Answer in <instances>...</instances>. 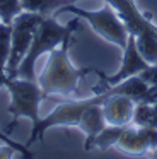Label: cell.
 <instances>
[{
  "mask_svg": "<svg viewBox=\"0 0 157 159\" xmlns=\"http://www.w3.org/2000/svg\"><path fill=\"white\" fill-rule=\"evenodd\" d=\"M72 43H74V34L67 36L56 48L51 50L46 67L38 77V84L41 86L46 98L50 94H61V96L74 94L77 91L78 80L96 70L92 67L75 69L72 65L70 58H68V50H70Z\"/></svg>",
  "mask_w": 157,
  "mask_h": 159,
  "instance_id": "obj_1",
  "label": "cell"
},
{
  "mask_svg": "<svg viewBox=\"0 0 157 159\" xmlns=\"http://www.w3.org/2000/svg\"><path fill=\"white\" fill-rule=\"evenodd\" d=\"M78 29V19H72L67 26L58 24L56 17L48 16L43 17L41 22L38 24L36 31H34L33 41L27 50L26 57L22 58L19 69H17V77L20 79H29V80H38L36 75V62L43 53H50L55 50L67 36L74 34Z\"/></svg>",
  "mask_w": 157,
  "mask_h": 159,
  "instance_id": "obj_2",
  "label": "cell"
},
{
  "mask_svg": "<svg viewBox=\"0 0 157 159\" xmlns=\"http://www.w3.org/2000/svg\"><path fill=\"white\" fill-rule=\"evenodd\" d=\"M7 91L12 96V101H10L9 111L12 115V125H10V130L16 127L17 120L20 116H26L33 121V127L38 125L41 121L39 118V104L43 99H46V94L43 93L41 86L38 84V80H29V79H20V77H16V79L7 80L5 84Z\"/></svg>",
  "mask_w": 157,
  "mask_h": 159,
  "instance_id": "obj_3",
  "label": "cell"
},
{
  "mask_svg": "<svg viewBox=\"0 0 157 159\" xmlns=\"http://www.w3.org/2000/svg\"><path fill=\"white\" fill-rule=\"evenodd\" d=\"M60 12H72V14H77L78 17L85 19V21L92 26V29H94L99 36H102L106 41L119 46L121 50L126 46L128 29H126L125 22L119 19L118 12H116L108 2H104V5H102L99 11H85V9L75 7L74 4H70V5L61 7Z\"/></svg>",
  "mask_w": 157,
  "mask_h": 159,
  "instance_id": "obj_4",
  "label": "cell"
},
{
  "mask_svg": "<svg viewBox=\"0 0 157 159\" xmlns=\"http://www.w3.org/2000/svg\"><path fill=\"white\" fill-rule=\"evenodd\" d=\"M43 16L36 14V12H26L22 11L19 16H16L12 21V45H10V57L5 67V74L10 79L17 77V69H19L22 58L26 57L27 50L33 41L34 31H36L38 24L41 22Z\"/></svg>",
  "mask_w": 157,
  "mask_h": 159,
  "instance_id": "obj_5",
  "label": "cell"
},
{
  "mask_svg": "<svg viewBox=\"0 0 157 159\" xmlns=\"http://www.w3.org/2000/svg\"><path fill=\"white\" fill-rule=\"evenodd\" d=\"M104 94H94L91 98H85V99H78V101H67V103H61L51 111L48 116L41 118V121L38 125H34L33 130H31V137L27 140V147L31 144H34L36 140H43L44 132L51 127H78V121H80L82 113L85 111V108L89 104H92L94 101L101 99Z\"/></svg>",
  "mask_w": 157,
  "mask_h": 159,
  "instance_id": "obj_6",
  "label": "cell"
},
{
  "mask_svg": "<svg viewBox=\"0 0 157 159\" xmlns=\"http://www.w3.org/2000/svg\"><path fill=\"white\" fill-rule=\"evenodd\" d=\"M150 63H147L143 60V57L140 55L138 48H137V38L133 34H128V39H126V46L123 48V60L121 65H119L118 72L114 75H106V74L99 72V70H94V74L102 80V86L97 87H108V86H114V84L121 82L125 79H130L133 75H138L142 70H145Z\"/></svg>",
  "mask_w": 157,
  "mask_h": 159,
  "instance_id": "obj_7",
  "label": "cell"
},
{
  "mask_svg": "<svg viewBox=\"0 0 157 159\" xmlns=\"http://www.w3.org/2000/svg\"><path fill=\"white\" fill-rule=\"evenodd\" d=\"M135 99L121 94H113L102 101V113L108 123L111 125H130L135 110Z\"/></svg>",
  "mask_w": 157,
  "mask_h": 159,
  "instance_id": "obj_8",
  "label": "cell"
},
{
  "mask_svg": "<svg viewBox=\"0 0 157 159\" xmlns=\"http://www.w3.org/2000/svg\"><path fill=\"white\" fill-rule=\"evenodd\" d=\"M101 94H104V96H102L101 99L94 101L92 104H89V106L85 108V111L82 113L80 121H78V128L85 134V144H84L85 151L89 149L92 139L108 125V121H106V118H104V113H102V106H101L102 101L108 98V94L106 93H101Z\"/></svg>",
  "mask_w": 157,
  "mask_h": 159,
  "instance_id": "obj_9",
  "label": "cell"
},
{
  "mask_svg": "<svg viewBox=\"0 0 157 159\" xmlns=\"http://www.w3.org/2000/svg\"><path fill=\"white\" fill-rule=\"evenodd\" d=\"M116 147L128 156H145L147 152H152V145L143 127H135L132 123L125 128Z\"/></svg>",
  "mask_w": 157,
  "mask_h": 159,
  "instance_id": "obj_10",
  "label": "cell"
},
{
  "mask_svg": "<svg viewBox=\"0 0 157 159\" xmlns=\"http://www.w3.org/2000/svg\"><path fill=\"white\" fill-rule=\"evenodd\" d=\"M77 0H20L22 11L26 12H36V14L48 17L53 16L55 12H60L61 7L75 4Z\"/></svg>",
  "mask_w": 157,
  "mask_h": 159,
  "instance_id": "obj_11",
  "label": "cell"
},
{
  "mask_svg": "<svg viewBox=\"0 0 157 159\" xmlns=\"http://www.w3.org/2000/svg\"><path fill=\"white\" fill-rule=\"evenodd\" d=\"M126 127H128V125H111V123H108L94 139H92V142H91L87 151H91V149L108 151L109 147L118 144L119 137H121V134L125 132Z\"/></svg>",
  "mask_w": 157,
  "mask_h": 159,
  "instance_id": "obj_12",
  "label": "cell"
},
{
  "mask_svg": "<svg viewBox=\"0 0 157 159\" xmlns=\"http://www.w3.org/2000/svg\"><path fill=\"white\" fill-rule=\"evenodd\" d=\"M137 38V48L147 63H157V26L140 33Z\"/></svg>",
  "mask_w": 157,
  "mask_h": 159,
  "instance_id": "obj_13",
  "label": "cell"
},
{
  "mask_svg": "<svg viewBox=\"0 0 157 159\" xmlns=\"http://www.w3.org/2000/svg\"><path fill=\"white\" fill-rule=\"evenodd\" d=\"M12 45V26L0 22V69L5 70Z\"/></svg>",
  "mask_w": 157,
  "mask_h": 159,
  "instance_id": "obj_14",
  "label": "cell"
},
{
  "mask_svg": "<svg viewBox=\"0 0 157 159\" xmlns=\"http://www.w3.org/2000/svg\"><path fill=\"white\" fill-rule=\"evenodd\" d=\"M150 118H152V104L147 101H137L132 116V125L147 127V125H150Z\"/></svg>",
  "mask_w": 157,
  "mask_h": 159,
  "instance_id": "obj_15",
  "label": "cell"
},
{
  "mask_svg": "<svg viewBox=\"0 0 157 159\" xmlns=\"http://www.w3.org/2000/svg\"><path fill=\"white\" fill-rule=\"evenodd\" d=\"M22 12L20 0H0V22L12 24L14 17Z\"/></svg>",
  "mask_w": 157,
  "mask_h": 159,
  "instance_id": "obj_16",
  "label": "cell"
},
{
  "mask_svg": "<svg viewBox=\"0 0 157 159\" xmlns=\"http://www.w3.org/2000/svg\"><path fill=\"white\" fill-rule=\"evenodd\" d=\"M0 140H2L3 144L12 145V147L16 149V151H19L20 154H22V157H27V159H29V157H33V154H31V152L27 151V145H20L19 142H16L12 137H9V135H7L5 132H2V130H0Z\"/></svg>",
  "mask_w": 157,
  "mask_h": 159,
  "instance_id": "obj_17",
  "label": "cell"
},
{
  "mask_svg": "<svg viewBox=\"0 0 157 159\" xmlns=\"http://www.w3.org/2000/svg\"><path fill=\"white\" fill-rule=\"evenodd\" d=\"M138 75L142 77L149 86H155L157 84V63H150V65L147 67L145 70H142Z\"/></svg>",
  "mask_w": 157,
  "mask_h": 159,
  "instance_id": "obj_18",
  "label": "cell"
},
{
  "mask_svg": "<svg viewBox=\"0 0 157 159\" xmlns=\"http://www.w3.org/2000/svg\"><path fill=\"white\" fill-rule=\"evenodd\" d=\"M140 101H147V103H150V104L157 103V84H155V86H149V87H147L145 94L142 96V99H140Z\"/></svg>",
  "mask_w": 157,
  "mask_h": 159,
  "instance_id": "obj_19",
  "label": "cell"
},
{
  "mask_svg": "<svg viewBox=\"0 0 157 159\" xmlns=\"http://www.w3.org/2000/svg\"><path fill=\"white\" fill-rule=\"evenodd\" d=\"M14 152H16V149L12 147V145L9 144H3L0 145V159H7V157H12Z\"/></svg>",
  "mask_w": 157,
  "mask_h": 159,
  "instance_id": "obj_20",
  "label": "cell"
},
{
  "mask_svg": "<svg viewBox=\"0 0 157 159\" xmlns=\"http://www.w3.org/2000/svg\"><path fill=\"white\" fill-rule=\"evenodd\" d=\"M150 127L157 128V103L152 104V118H150Z\"/></svg>",
  "mask_w": 157,
  "mask_h": 159,
  "instance_id": "obj_21",
  "label": "cell"
},
{
  "mask_svg": "<svg viewBox=\"0 0 157 159\" xmlns=\"http://www.w3.org/2000/svg\"><path fill=\"white\" fill-rule=\"evenodd\" d=\"M7 80H9V77H7L5 70H3V69H0V87H5Z\"/></svg>",
  "mask_w": 157,
  "mask_h": 159,
  "instance_id": "obj_22",
  "label": "cell"
},
{
  "mask_svg": "<svg viewBox=\"0 0 157 159\" xmlns=\"http://www.w3.org/2000/svg\"><path fill=\"white\" fill-rule=\"evenodd\" d=\"M152 154H154V157H157V151H154V152H152Z\"/></svg>",
  "mask_w": 157,
  "mask_h": 159,
  "instance_id": "obj_23",
  "label": "cell"
}]
</instances>
